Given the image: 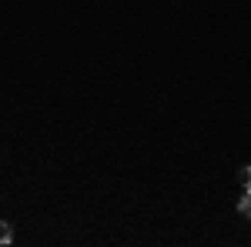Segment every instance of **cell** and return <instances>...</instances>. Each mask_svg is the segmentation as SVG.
<instances>
[{"label": "cell", "mask_w": 251, "mask_h": 247, "mask_svg": "<svg viewBox=\"0 0 251 247\" xmlns=\"http://www.w3.org/2000/svg\"><path fill=\"white\" fill-rule=\"evenodd\" d=\"M238 210H241L245 217H251V187H245V194L238 197Z\"/></svg>", "instance_id": "6da1fadb"}, {"label": "cell", "mask_w": 251, "mask_h": 247, "mask_svg": "<svg viewBox=\"0 0 251 247\" xmlns=\"http://www.w3.org/2000/svg\"><path fill=\"white\" fill-rule=\"evenodd\" d=\"M14 241V224H7V221H0V247L10 244Z\"/></svg>", "instance_id": "7a4b0ae2"}, {"label": "cell", "mask_w": 251, "mask_h": 247, "mask_svg": "<svg viewBox=\"0 0 251 247\" xmlns=\"http://www.w3.org/2000/svg\"><path fill=\"white\" fill-rule=\"evenodd\" d=\"M238 184H241V187H251V164H245V167L238 171Z\"/></svg>", "instance_id": "3957f363"}]
</instances>
